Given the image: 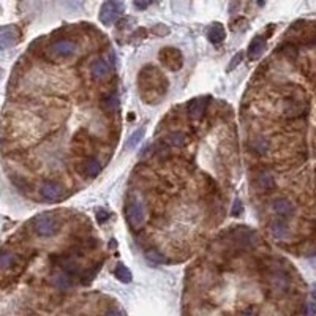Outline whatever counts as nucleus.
<instances>
[{
  "instance_id": "obj_11",
  "label": "nucleus",
  "mask_w": 316,
  "mask_h": 316,
  "mask_svg": "<svg viewBox=\"0 0 316 316\" xmlns=\"http://www.w3.org/2000/svg\"><path fill=\"white\" fill-rule=\"evenodd\" d=\"M204 111H206V102L203 98H196V100H193V102L188 103V115L193 120L201 119Z\"/></svg>"
},
{
  "instance_id": "obj_24",
  "label": "nucleus",
  "mask_w": 316,
  "mask_h": 316,
  "mask_svg": "<svg viewBox=\"0 0 316 316\" xmlns=\"http://www.w3.org/2000/svg\"><path fill=\"white\" fill-rule=\"evenodd\" d=\"M242 57H244V56H242L240 53H239V54H236V57H234V59H232V60H231V65H229V70H232V68H236V66L239 65V62L242 60Z\"/></svg>"
},
{
  "instance_id": "obj_6",
  "label": "nucleus",
  "mask_w": 316,
  "mask_h": 316,
  "mask_svg": "<svg viewBox=\"0 0 316 316\" xmlns=\"http://www.w3.org/2000/svg\"><path fill=\"white\" fill-rule=\"evenodd\" d=\"M76 49H78V46L71 40H57L49 46V54L54 56V57L65 59V57L73 56L76 53Z\"/></svg>"
},
{
  "instance_id": "obj_22",
  "label": "nucleus",
  "mask_w": 316,
  "mask_h": 316,
  "mask_svg": "<svg viewBox=\"0 0 316 316\" xmlns=\"http://www.w3.org/2000/svg\"><path fill=\"white\" fill-rule=\"evenodd\" d=\"M253 149L258 154H264L265 151H268V141H265L264 138H256L253 141Z\"/></svg>"
},
{
  "instance_id": "obj_13",
  "label": "nucleus",
  "mask_w": 316,
  "mask_h": 316,
  "mask_svg": "<svg viewBox=\"0 0 316 316\" xmlns=\"http://www.w3.org/2000/svg\"><path fill=\"white\" fill-rule=\"evenodd\" d=\"M264 49H265V40L262 37H256L250 43V46H248V57H250L252 60L259 59L264 53Z\"/></svg>"
},
{
  "instance_id": "obj_2",
  "label": "nucleus",
  "mask_w": 316,
  "mask_h": 316,
  "mask_svg": "<svg viewBox=\"0 0 316 316\" xmlns=\"http://www.w3.org/2000/svg\"><path fill=\"white\" fill-rule=\"evenodd\" d=\"M33 228H35V232L38 236L49 237V236H54L59 231V222L51 213H41L33 220Z\"/></svg>"
},
{
  "instance_id": "obj_21",
  "label": "nucleus",
  "mask_w": 316,
  "mask_h": 316,
  "mask_svg": "<svg viewBox=\"0 0 316 316\" xmlns=\"http://www.w3.org/2000/svg\"><path fill=\"white\" fill-rule=\"evenodd\" d=\"M54 285H57L59 288H68L71 285V281H70V277L68 275H65V274H59L54 277Z\"/></svg>"
},
{
  "instance_id": "obj_14",
  "label": "nucleus",
  "mask_w": 316,
  "mask_h": 316,
  "mask_svg": "<svg viewBox=\"0 0 316 316\" xmlns=\"http://www.w3.org/2000/svg\"><path fill=\"white\" fill-rule=\"evenodd\" d=\"M304 105L299 103L297 100H288L285 105V114L288 117H299V115L304 114Z\"/></svg>"
},
{
  "instance_id": "obj_17",
  "label": "nucleus",
  "mask_w": 316,
  "mask_h": 316,
  "mask_svg": "<svg viewBox=\"0 0 316 316\" xmlns=\"http://www.w3.org/2000/svg\"><path fill=\"white\" fill-rule=\"evenodd\" d=\"M114 275H115V278H119V281H122V283H130L131 278H133L131 272L124 264H117V268H115V271H114Z\"/></svg>"
},
{
  "instance_id": "obj_20",
  "label": "nucleus",
  "mask_w": 316,
  "mask_h": 316,
  "mask_svg": "<svg viewBox=\"0 0 316 316\" xmlns=\"http://www.w3.org/2000/svg\"><path fill=\"white\" fill-rule=\"evenodd\" d=\"M14 262V255L10 252H2L0 253V269H7Z\"/></svg>"
},
{
  "instance_id": "obj_12",
  "label": "nucleus",
  "mask_w": 316,
  "mask_h": 316,
  "mask_svg": "<svg viewBox=\"0 0 316 316\" xmlns=\"http://www.w3.org/2000/svg\"><path fill=\"white\" fill-rule=\"evenodd\" d=\"M256 185L262 191H269L275 187V179L269 171H261L256 177Z\"/></svg>"
},
{
  "instance_id": "obj_10",
  "label": "nucleus",
  "mask_w": 316,
  "mask_h": 316,
  "mask_svg": "<svg viewBox=\"0 0 316 316\" xmlns=\"http://www.w3.org/2000/svg\"><path fill=\"white\" fill-rule=\"evenodd\" d=\"M92 75L95 79H105L111 75V65L105 59H98L92 65Z\"/></svg>"
},
{
  "instance_id": "obj_5",
  "label": "nucleus",
  "mask_w": 316,
  "mask_h": 316,
  "mask_svg": "<svg viewBox=\"0 0 316 316\" xmlns=\"http://www.w3.org/2000/svg\"><path fill=\"white\" fill-rule=\"evenodd\" d=\"M125 217L130 223V226L133 228H139L142 226L144 220H145V210H144V206L139 203V201H133L128 204V207L125 209Z\"/></svg>"
},
{
  "instance_id": "obj_15",
  "label": "nucleus",
  "mask_w": 316,
  "mask_h": 316,
  "mask_svg": "<svg viewBox=\"0 0 316 316\" xmlns=\"http://www.w3.org/2000/svg\"><path fill=\"white\" fill-rule=\"evenodd\" d=\"M207 38L212 43H222L226 38V32H225L223 26L222 24H213L207 32Z\"/></svg>"
},
{
  "instance_id": "obj_9",
  "label": "nucleus",
  "mask_w": 316,
  "mask_h": 316,
  "mask_svg": "<svg viewBox=\"0 0 316 316\" xmlns=\"http://www.w3.org/2000/svg\"><path fill=\"white\" fill-rule=\"evenodd\" d=\"M272 209L277 215H280V217H289V215L294 212V204L286 198H280V199H275L274 201Z\"/></svg>"
},
{
  "instance_id": "obj_8",
  "label": "nucleus",
  "mask_w": 316,
  "mask_h": 316,
  "mask_svg": "<svg viewBox=\"0 0 316 316\" xmlns=\"http://www.w3.org/2000/svg\"><path fill=\"white\" fill-rule=\"evenodd\" d=\"M19 38V30L14 26H5L0 27V49H7L16 44Z\"/></svg>"
},
{
  "instance_id": "obj_1",
  "label": "nucleus",
  "mask_w": 316,
  "mask_h": 316,
  "mask_svg": "<svg viewBox=\"0 0 316 316\" xmlns=\"http://www.w3.org/2000/svg\"><path fill=\"white\" fill-rule=\"evenodd\" d=\"M138 87L141 98L147 105H157L166 95L168 81H166V78L158 68H155L152 65H147L138 76Z\"/></svg>"
},
{
  "instance_id": "obj_25",
  "label": "nucleus",
  "mask_w": 316,
  "mask_h": 316,
  "mask_svg": "<svg viewBox=\"0 0 316 316\" xmlns=\"http://www.w3.org/2000/svg\"><path fill=\"white\" fill-rule=\"evenodd\" d=\"M151 2H152V0H136V7H139V8H145Z\"/></svg>"
},
{
  "instance_id": "obj_23",
  "label": "nucleus",
  "mask_w": 316,
  "mask_h": 316,
  "mask_svg": "<svg viewBox=\"0 0 316 316\" xmlns=\"http://www.w3.org/2000/svg\"><path fill=\"white\" fill-rule=\"evenodd\" d=\"M147 259H151V261H154V262H163V261H164V258L160 256L157 252H149V253H147Z\"/></svg>"
},
{
  "instance_id": "obj_18",
  "label": "nucleus",
  "mask_w": 316,
  "mask_h": 316,
  "mask_svg": "<svg viewBox=\"0 0 316 316\" xmlns=\"http://www.w3.org/2000/svg\"><path fill=\"white\" fill-rule=\"evenodd\" d=\"M144 133H145V128L136 130V131L130 136V139L127 141V147H128V149H135V147L139 144V141L144 138Z\"/></svg>"
},
{
  "instance_id": "obj_7",
  "label": "nucleus",
  "mask_w": 316,
  "mask_h": 316,
  "mask_svg": "<svg viewBox=\"0 0 316 316\" xmlns=\"http://www.w3.org/2000/svg\"><path fill=\"white\" fill-rule=\"evenodd\" d=\"M41 196L46 201H60L62 198H65V188L57 182H46L41 187Z\"/></svg>"
},
{
  "instance_id": "obj_3",
  "label": "nucleus",
  "mask_w": 316,
  "mask_h": 316,
  "mask_svg": "<svg viewBox=\"0 0 316 316\" xmlns=\"http://www.w3.org/2000/svg\"><path fill=\"white\" fill-rule=\"evenodd\" d=\"M122 13H124L122 2H119V0H108V2L102 5V10H100V21L105 26H111L120 18Z\"/></svg>"
},
{
  "instance_id": "obj_4",
  "label": "nucleus",
  "mask_w": 316,
  "mask_h": 316,
  "mask_svg": "<svg viewBox=\"0 0 316 316\" xmlns=\"http://www.w3.org/2000/svg\"><path fill=\"white\" fill-rule=\"evenodd\" d=\"M160 62L171 71L180 70L182 63H184V57H182L180 51L176 47H163L160 54H158Z\"/></svg>"
},
{
  "instance_id": "obj_19",
  "label": "nucleus",
  "mask_w": 316,
  "mask_h": 316,
  "mask_svg": "<svg viewBox=\"0 0 316 316\" xmlns=\"http://www.w3.org/2000/svg\"><path fill=\"white\" fill-rule=\"evenodd\" d=\"M100 169H102V164H100V161H96V160H89V161L86 163V174H87L89 177L98 176Z\"/></svg>"
},
{
  "instance_id": "obj_16",
  "label": "nucleus",
  "mask_w": 316,
  "mask_h": 316,
  "mask_svg": "<svg viewBox=\"0 0 316 316\" xmlns=\"http://www.w3.org/2000/svg\"><path fill=\"white\" fill-rule=\"evenodd\" d=\"M166 142H168L169 145H174V147H182V145L187 144V135L182 131H173L166 136Z\"/></svg>"
}]
</instances>
